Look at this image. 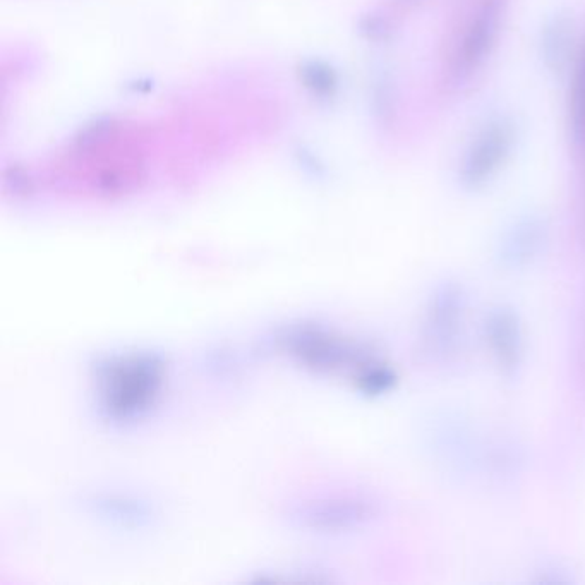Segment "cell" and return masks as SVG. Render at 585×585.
Instances as JSON below:
<instances>
[{
  "label": "cell",
  "instance_id": "1",
  "mask_svg": "<svg viewBox=\"0 0 585 585\" xmlns=\"http://www.w3.org/2000/svg\"><path fill=\"white\" fill-rule=\"evenodd\" d=\"M103 411L114 419H131L153 404L162 385V368L150 357L109 362L100 374Z\"/></svg>",
  "mask_w": 585,
  "mask_h": 585
},
{
  "label": "cell",
  "instance_id": "2",
  "mask_svg": "<svg viewBox=\"0 0 585 585\" xmlns=\"http://www.w3.org/2000/svg\"><path fill=\"white\" fill-rule=\"evenodd\" d=\"M512 127L507 122L489 124L479 134L465 158L462 179L467 186L476 187L495 174L512 146Z\"/></svg>",
  "mask_w": 585,
  "mask_h": 585
},
{
  "label": "cell",
  "instance_id": "3",
  "mask_svg": "<svg viewBox=\"0 0 585 585\" xmlns=\"http://www.w3.org/2000/svg\"><path fill=\"white\" fill-rule=\"evenodd\" d=\"M486 338L501 369L513 371L520 364L524 340L519 316L512 309L498 308L491 311L486 321Z\"/></svg>",
  "mask_w": 585,
  "mask_h": 585
},
{
  "label": "cell",
  "instance_id": "4",
  "mask_svg": "<svg viewBox=\"0 0 585 585\" xmlns=\"http://www.w3.org/2000/svg\"><path fill=\"white\" fill-rule=\"evenodd\" d=\"M460 316H462V296L459 289L448 285L438 290L431 301V309L426 321V340L431 347L440 352L452 347L459 333Z\"/></svg>",
  "mask_w": 585,
  "mask_h": 585
},
{
  "label": "cell",
  "instance_id": "5",
  "mask_svg": "<svg viewBox=\"0 0 585 585\" xmlns=\"http://www.w3.org/2000/svg\"><path fill=\"white\" fill-rule=\"evenodd\" d=\"M503 14V0H484L483 6L477 11L476 19L465 35L464 45L460 50V66L471 71L484 61L491 45L495 42L498 26Z\"/></svg>",
  "mask_w": 585,
  "mask_h": 585
},
{
  "label": "cell",
  "instance_id": "6",
  "mask_svg": "<svg viewBox=\"0 0 585 585\" xmlns=\"http://www.w3.org/2000/svg\"><path fill=\"white\" fill-rule=\"evenodd\" d=\"M541 227L536 224L519 225L513 230L512 236L508 237L503 249V258L510 261V265H522L527 260H531L536 254L541 242Z\"/></svg>",
  "mask_w": 585,
  "mask_h": 585
},
{
  "label": "cell",
  "instance_id": "7",
  "mask_svg": "<svg viewBox=\"0 0 585 585\" xmlns=\"http://www.w3.org/2000/svg\"><path fill=\"white\" fill-rule=\"evenodd\" d=\"M568 54V25L565 19H556L544 35V57L551 69H560Z\"/></svg>",
  "mask_w": 585,
  "mask_h": 585
},
{
  "label": "cell",
  "instance_id": "8",
  "mask_svg": "<svg viewBox=\"0 0 585 585\" xmlns=\"http://www.w3.org/2000/svg\"><path fill=\"white\" fill-rule=\"evenodd\" d=\"M572 126L579 139H585V49L575 69L572 88Z\"/></svg>",
  "mask_w": 585,
  "mask_h": 585
}]
</instances>
